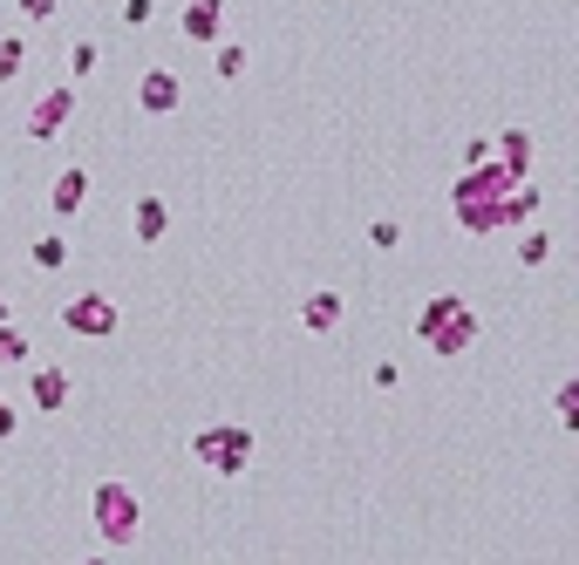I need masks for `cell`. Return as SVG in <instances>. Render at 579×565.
<instances>
[{"label":"cell","instance_id":"cell-1","mask_svg":"<svg viewBox=\"0 0 579 565\" xmlns=\"http://www.w3.org/2000/svg\"><path fill=\"white\" fill-rule=\"evenodd\" d=\"M505 191H512V178L497 171L491 157H484V164H471V171L457 178V191H450L457 225H463V232H478V238H484V232H497V212H505Z\"/></svg>","mask_w":579,"mask_h":565},{"label":"cell","instance_id":"cell-2","mask_svg":"<svg viewBox=\"0 0 579 565\" xmlns=\"http://www.w3.org/2000/svg\"><path fill=\"white\" fill-rule=\"evenodd\" d=\"M416 341L430 348V354H443V361H457L463 348L478 341V313H471V300H463V294H437L430 307L416 313Z\"/></svg>","mask_w":579,"mask_h":565},{"label":"cell","instance_id":"cell-3","mask_svg":"<svg viewBox=\"0 0 579 565\" xmlns=\"http://www.w3.org/2000/svg\"><path fill=\"white\" fill-rule=\"evenodd\" d=\"M89 524H96V539L103 545H130L143 532V504L124 477H103L96 491H89Z\"/></svg>","mask_w":579,"mask_h":565},{"label":"cell","instance_id":"cell-4","mask_svg":"<svg viewBox=\"0 0 579 565\" xmlns=\"http://www.w3.org/2000/svg\"><path fill=\"white\" fill-rule=\"evenodd\" d=\"M191 457H199L205 470H218V477H239L253 463V429H239V423L199 429V436H191Z\"/></svg>","mask_w":579,"mask_h":565},{"label":"cell","instance_id":"cell-5","mask_svg":"<svg viewBox=\"0 0 579 565\" xmlns=\"http://www.w3.org/2000/svg\"><path fill=\"white\" fill-rule=\"evenodd\" d=\"M62 328L83 334V341H109V334H116V300H109V294H75V300L62 307Z\"/></svg>","mask_w":579,"mask_h":565},{"label":"cell","instance_id":"cell-6","mask_svg":"<svg viewBox=\"0 0 579 565\" xmlns=\"http://www.w3.org/2000/svg\"><path fill=\"white\" fill-rule=\"evenodd\" d=\"M178 96H184V89H178L171 68H143V75H137V109H143V116H171Z\"/></svg>","mask_w":579,"mask_h":565},{"label":"cell","instance_id":"cell-7","mask_svg":"<svg viewBox=\"0 0 579 565\" xmlns=\"http://www.w3.org/2000/svg\"><path fill=\"white\" fill-rule=\"evenodd\" d=\"M68 109H75V89H68V83H62V89H49V96H42V109L28 116V137H34V143H49V137L68 124Z\"/></svg>","mask_w":579,"mask_h":565},{"label":"cell","instance_id":"cell-8","mask_svg":"<svg viewBox=\"0 0 579 565\" xmlns=\"http://www.w3.org/2000/svg\"><path fill=\"white\" fill-rule=\"evenodd\" d=\"M49 205H55V218H75L89 205V164H68L62 178H55V191H49Z\"/></svg>","mask_w":579,"mask_h":565},{"label":"cell","instance_id":"cell-9","mask_svg":"<svg viewBox=\"0 0 579 565\" xmlns=\"http://www.w3.org/2000/svg\"><path fill=\"white\" fill-rule=\"evenodd\" d=\"M218 21H225V0H184V34L191 42H218Z\"/></svg>","mask_w":579,"mask_h":565},{"label":"cell","instance_id":"cell-10","mask_svg":"<svg viewBox=\"0 0 579 565\" xmlns=\"http://www.w3.org/2000/svg\"><path fill=\"white\" fill-rule=\"evenodd\" d=\"M491 164L505 171V178H525V171H532V130H505V137H497V157H491Z\"/></svg>","mask_w":579,"mask_h":565},{"label":"cell","instance_id":"cell-11","mask_svg":"<svg viewBox=\"0 0 579 565\" xmlns=\"http://www.w3.org/2000/svg\"><path fill=\"white\" fill-rule=\"evenodd\" d=\"M300 320H307V334H334L341 328V294H307V307H300Z\"/></svg>","mask_w":579,"mask_h":565},{"label":"cell","instance_id":"cell-12","mask_svg":"<svg viewBox=\"0 0 579 565\" xmlns=\"http://www.w3.org/2000/svg\"><path fill=\"white\" fill-rule=\"evenodd\" d=\"M164 225H171L164 198H137V212H130V232L143 238V246H158V238H164Z\"/></svg>","mask_w":579,"mask_h":565},{"label":"cell","instance_id":"cell-13","mask_svg":"<svg viewBox=\"0 0 579 565\" xmlns=\"http://www.w3.org/2000/svg\"><path fill=\"white\" fill-rule=\"evenodd\" d=\"M28 388H34V409H42V416H55L62 402H68V369H42Z\"/></svg>","mask_w":579,"mask_h":565},{"label":"cell","instance_id":"cell-14","mask_svg":"<svg viewBox=\"0 0 579 565\" xmlns=\"http://www.w3.org/2000/svg\"><path fill=\"white\" fill-rule=\"evenodd\" d=\"M532 212H538V191H532V184H525V191L512 184V191H505V212H497V225H525Z\"/></svg>","mask_w":579,"mask_h":565},{"label":"cell","instance_id":"cell-15","mask_svg":"<svg viewBox=\"0 0 579 565\" xmlns=\"http://www.w3.org/2000/svg\"><path fill=\"white\" fill-rule=\"evenodd\" d=\"M62 259H68V238H62V232L34 238V266H42V273H62Z\"/></svg>","mask_w":579,"mask_h":565},{"label":"cell","instance_id":"cell-16","mask_svg":"<svg viewBox=\"0 0 579 565\" xmlns=\"http://www.w3.org/2000/svg\"><path fill=\"white\" fill-rule=\"evenodd\" d=\"M546 253H553L546 232H525V238H518V259H525V266H546Z\"/></svg>","mask_w":579,"mask_h":565},{"label":"cell","instance_id":"cell-17","mask_svg":"<svg viewBox=\"0 0 579 565\" xmlns=\"http://www.w3.org/2000/svg\"><path fill=\"white\" fill-rule=\"evenodd\" d=\"M21 55H28V42H21V34H8V42H0V83H14Z\"/></svg>","mask_w":579,"mask_h":565},{"label":"cell","instance_id":"cell-18","mask_svg":"<svg viewBox=\"0 0 579 565\" xmlns=\"http://www.w3.org/2000/svg\"><path fill=\"white\" fill-rule=\"evenodd\" d=\"M0 361H8V369H21V361H28V341L8 328V320H0Z\"/></svg>","mask_w":579,"mask_h":565},{"label":"cell","instance_id":"cell-19","mask_svg":"<svg viewBox=\"0 0 579 565\" xmlns=\"http://www.w3.org/2000/svg\"><path fill=\"white\" fill-rule=\"evenodd\" d=\"M396 238H403V225H396V218H375V225H368V246H375V253H389Z\"/></svg>","mask_w":579,"mask_h":565},{"label":"cell","instance_id":"cell-20","mask_svg":"<svg viewBox=\"0 0 579 565\" xmlns=\"http://www.w3.org/2000/svg\"><path fill=\"white\" fill-rule=\"evenodd\" d=\"M218 75H225V83H239V75H246V49H218Z\"/></svg>","mask_w":579,"mask_h":565},{"label":"cell","instance_id":"cell-21","mask_svg":"<svg viewBox=\"0 0 579 565\" xmlns=\"http://www.w3.org/2000/svg\"><path fill=\"white\" fill-rule=\"evenodd\" d=\"M96 62H103V49H89V42H75V55H68V68H75V75H96Z\"/></svg>","mask_w":579,"mask_h":565},{"label":"cell","instance_id":"cell-22","mask_svg":"<svg viewBox=\"0 0 579 565\" xmlns=\"http://www.w3.org/2000/svg\"><path fill=\"white\" fill-rule=\"evenodd\" d=\"M150 14H158V0H124V21H130V28H143Z\"/></svg>","mask_w":579,"mask_h":565},{"label":"cell","instance_id":"cell-23","mask_svg":"<svg viewBox=\"0 0 579 565\" xmlns=\"http://www.w3.org/2000/svg\"><path fill=\"white\" fill-rule=\"evenodd\" d=\"M14 8H21L28 21H49V14H55V0H14Z\"/></svg>","mask_w":579,"mask_h":565},{"label":"cell","instance_id":"cell-24","mask_svg":"<svg viewBox=\"0 0 579 565\" xmlns=\"http://www.w3.org/2000/svg\"><path fill=\"white\" fill-rule=\"evenodd\" d=\"M0 436H14V409H8V402H0Z\"/></svg>","mask_w":579,"mask_h":565},{"label":"cell","instance_id":"cell-25","mask_svg":"<svg viewBox=\"0 0 579 565\" xmlns=\"http://www.w3.org/2000/svg\"><path fill=\"white\" fill-rule=\"evenodd\" d=\"M83 565H103V558H83Z\"/></svg>","mask_w":579,"mask_h":565}]
</instances>
